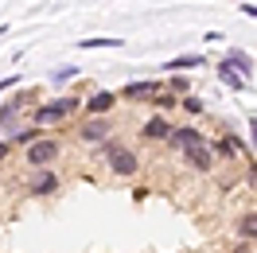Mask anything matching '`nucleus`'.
Returning a JSON list of instances; mask_svg holds the SVG:
<instances>
[{
  "mask_svg": "<svg viewBox=\"0 0 257 253\" xmlns=\"http://www.w3.org/2000/svg\"><path fill=\"white\" fill-rule=\"evenodd\" d=\"M172 148H179V152H183V148H195V144H210L207 137H203V133H199V129L195 125H176V133H172Z\"/></svg>",
  "mask_w": 257,
  "mask_h": 253,
  "instance_id": "obj_9",
  "label": "nucleus"
},
{
  "mask_svg": "<svg viewBox=\"0 0 257 253\" xmlns=\"http://www.w3.org/2000/svg\"><path fill=\"white\" fill-rule=\"evenodd\" d=\"M168 86H172V94H183V90H187V78H183V74H172Z\"/></svg>",
  "mask_w": 257,
  "mask_h": 253,
  "instance_id": "obj_20",
  "label": "nucleus"
},
{
  "mask_svg": "<svg viewBox=\"0 0 257 253\" xmlns=\"http://www.w3.org/2000/svg\"><path fill=\"white\" fill-rule=\"evenodd\" d=\"M226 63L234 66V70H238V74H241V78H245V82L253 78V59H249L245 51H230V55H226Z\"/></svg>",
  "mask_w": 257,
  "mask_h": 253,
  "instance_id": "obj_14",
  "label": "nucleus"
},
{
  "mask_svg": "<svg viewBox=\"0 0 257 253\" xmlns=\"http://www.w3.org/2000/svg\"><path fill=\"white\" fill-rule=\"evenodd\" d=\"M117 97L121 94H113V90H94V94H86V113L90 117H105L117 105Z\"/></svg>",
  "mask_w": 257,
  "mask_h": 253,
  "instance_id": "obj_8",
  "label": "nucleus"
},
{
  "mask_svg": "<svg viewBox=\"0 0 257 253\" xmlns=\"http://www.w3.org/2000/svg\"><path fill=\"white\" fill-rule=\"evenodd\" d=\"M203 63H207L203 55H179V59H172V63H168V70H172V74H183V70H191V66H203Z\"/></svg>",
  "mask_w": 257,
  "mask_h": 253,
  "instance_id": "obj_15",
  "label": "nucleus"
},
{
  "mask_svg": "<svg viewBox=\"0 0 257 253\" xmlns=\"http://www.w3.org/2000/svg\"><path fill=\"white\" fill-rule=\"evenodd\" d=\"M109 133H113V121L109 117H86L78 125V141L86 144H105L109 141Z\"/></svg>",
  "mask_w": 257,
  "mask_h": 253,
  "instance_id": "obj_4",
  "label": "nucleus"
},
{
  "mask_svg": "<svg viewBox=\"0 0 257 253\" xmlns=\"http://www.w3.org/2000/svg\"><path fill=\"white\" fill-rule=\"evenodd\" d=\"M59 156H63V141H55V137H43V141H35L32 148H24V164H28L32 172L51 168Z\"/></svg>",
  "mask_w": 257,
  "mask_h": 253,
  "instance_id": "obj_2",
  "label": "nucleus"
},
{
  "mask_svg": "<svg viewBox=\"0 0 257 253\" xmlns=\"http://www.w3.org/2000/svg\"><path fill=\"white\" fill-rule=\"evenodd\" d=\"M249 141H253V148H257V121L249 125Z\"/></svg>",
  "mask_w": 257,
  "mask_h": 253,
  "instance_id": "obj_24",
  "label": "nucleus"
},
{
  "mask_svg": "<svg viewBox=\"0 0 257 253\" xmlns=\"http://www.w3.org/2000/svg\"><path fill=\"white\" fill-rule=\"evenodd\" d=\"M183 164H187L191 172H199V175H210L214 164H218V156H214L210 144H195V148H183Z\"/></svg>",
  "mask_w": 257,
  "mask_h": 253,
  "instance_id": "obj_3",
  "label": "nucleus"
},
{
  "mask_svg": "<svg viewBox=\"0 0 257 253\" xmlns=\"http://www.w3.org/2000/svg\"><path fill=\"white\" fill-rule=\"evenodd\" d=\"M172 133H176V125H172V121H168L164 113L148 117L145 129H141V137H145V141H152V144H168V141H172Z\"/></svg>",
  "mask_w": 257,
  "mask_h": 253,
  "instance_id": "obj_5",
  "label": "nucleus"
},
{
  "mask_svg": "<svg viewBox=\"0 0 257 253\" xmlns=\"http://www.w3.org/2000/svg\"><path fill=\"white\" fill-rule=\"evenodd\" d=\"M78 47L82 51H94V47H125V39H121V35H97V39H82Z\"/></svg>",
  "mask_w": 257,
  "mask_h": 253,
  "instance_id": "obj_17",
  "label": "nucleus"
},
{
  "mask_svg": "<svg viewBox=\"0 0 257 253\" xmlns=\"http://www.w3.org/2000/svg\"><path fill=\"white\" fill-rule=\"evenodd\" d=\"M8 156H12V141H0V164H4Z\"/></svg>",
  "mask_w": 257,
  "mask_h": 253,
  "instance_id": "obj_22",
  "label": "nucleus"
},
{
  "mask_svg": "<svg viewBox=\"0 0 257 253\" xmlns=\"http://www.w3.org/2000/svg\"><path fill=\"white\" fill-rule=\"evenodd\" d=\"M203 109H207V105H203V97H183V113H187V117H199Z\"/></svg>",
  "mask_w": 257,
  "mask_h": 253,
  "instance_id": "obj_19",
  "label": "nucleus"
},
{
  "mask_svg": "<svg viewBox=\"0 0 257 253\" xmlns=\"http://www.w3.org/2000/svg\"><path fill=\"white\" fill-rule=\"evenodd\" d=\"M105 164H109L113 175H137V172H141V156H137L133 148H117Z\"/></svg>",
  "mask_w": 257,
  "mask_h": 253,
  "instance_id": "obj_7",
  "label": "nucleus"
},
{
  "mask_svg": "<svg viewBox=\"0 0 257 253\" xmlns=\"http://www.w3.org/2000/svg\"><path fill=\"white\" fill-rule=\"evenodd\" d=\"M214 70H218V78H222V86H230V90H245V86H249V82L241 78V74H238V70H234L230 63H226V59H222L218 66H214Z\"/></svg>",
  "mask_w": 257,
  "mask_h": 253,
  "instance_id": "obj_12",
  "label": "nucleus"
},
{
  "mask_svg": "<svg viewBox=\"0 0 257 253\" xmlns=\"http://www.w3.org/2000/svg\"><path fill=\"white\" fill-rule=\"evenodd\" d=\"M78 109H86V97H55V101H43L35 109V125H55L63 117H74Z\"/></svg>",
  "mask_w": 257,
  "mask_h": 253,
  "instance_id": "obj_1",
  "label": "nucleus"
},
{
  "mask_svg": "<svg viewBox=\"0 0 257 253\" xmlns=\"http://www.w3.org/2000/svg\"><path fill=\"white\" fill-rule=\"evenodd\" d=\"M35 141H43V125H32V129H20V133H12V144H24V148H32Z\"/></svg>",
  "mask_w": 257,
  "mask_h": 253,
  "instance_id": "obj_16",
  "label": "nucleus"
},
{
  "mask_svg": "<svg viewBox=\"0 0 257 253\" xmlns=\"http://www.w3.org/2000/svg\"><path fill=\"white\" fill-rule=\"evenodd\" d=\"M152 105H156V109H176V105H183V97H176V94H156L152 97Z\"/></svg>",
  "mask_w": 257,
  "mask_h": 253,
  "instance_id": "obj_18",
  "label": "nucleus"
},
{
  "mask_svg": "<svg viewBox=\"0 0 257 253\" xmlns=\"http://www.w3.org/2000/svg\"><path fill=\"white\" fill-rule=\"evenodd\" d=\"M156 94H164V86L156 78H141V82H125V90H121V97L125 101H152Z\"/></svg>",
  "mask_w": 257,
  "mask_h": 253,
  "instance_id": "obj_6",
  "label": "nucleus"
},
{
  "mask_svg": "<svg viewBox=\"0 0 257 253\" xmlns=\"http://www.w3.org/2000/svg\"><path fill=\"white\" fill-rule=\"evenodd\" d=\"M74 74H78L74 66H63V70H55V82H66V78H74Z\"/></svg>",
  "mask_w": 257,
  "mask_h": 253,
  "instance_id": "obj_21",
  "label": "nucleus"
},
{
  "mask_svg": "<svg viewBox=\"0 0 257 253\" xmlns=\"http://www.w3.org/2000/svg\"><path fill=\"white\" fill-rule=\"evenodd\" d=\"M234 237H238V241H257V210H245V214L234 222Z\"/></svg>",
  "mask_w": 257,
  "mask_h": 253,
  "instance_id": "obj_11",
  "label": "nucleus"
},
{
  "mask_svg": "<svg viewBox=\"0 0 257 253\" xmlns=\"http://www.w3.org/2000/svg\"><path fill=\"white\" fill-rule=\"evenodd\" d=\"M28 191H32V195H43V199H47V195H55V191H59V175L51 172V168H43V172H35V175H32Z\"/></svg>",
  "mask_w": 257,
  "mask_h": 253,
  "instance_id": "obj_10",
  "label": "nucleus"
},
{
  "mask_svg": "<svg viewBox=\"0 0 257 253\" xmlns=\"http://www.w3.org/2000/svg\"><path fill=\"white\" fill-rule=\"evenodd\" d=\"M210 148H214V156L226 164V160H234L241 152V141H238V137H226V141H210Z\"/></svg>",
  "mask_w": 257,
  "mask_h": 253,
  "instance_id": "obj_13",
  "label": "nucleus"
},
{
  "mask_svg": "<svg viewBox=\"0 0 257 253\" xmlns=\"http://www.w3.org/2000/svg\"><path fill=\"white\" fill-rule=\"evenodd\" d=\"M241 12H245V16H257V4H241Z\"/></svg>",
  "mask_w": 257,
  "mask_h": 253,
  "instance_id": "obj_23",
  "label": "nucleus"
}]
</instances>
